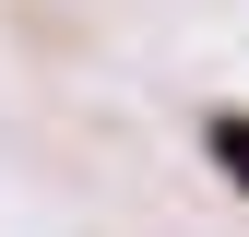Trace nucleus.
<instances>
[{
	"instance_id": "f257e3e1",
	"label": "nucleus",
	"mask_w": 249,
	"mask_h": 237,
	"mask_svg": "<svg viewBox=\"0 0 249 237\" xmlns=\"http://www.w3.org/2000/svg\"><path fill=\"white\" fill-rule=\"evenodd\" d=\"M202 142H213V166H226V178H237V190H249V118H213V131H202Z\"/></svg>"
}]
</instances>
